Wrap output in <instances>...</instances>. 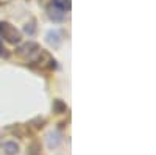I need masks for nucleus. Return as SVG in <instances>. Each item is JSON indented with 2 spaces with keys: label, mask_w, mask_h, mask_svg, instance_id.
I'll list each match as a JSON object with an SVG mask.
<instances>
[{
  "label": "nucleus",
  "mask_w": 156,
  "mask_h": 155,
  "mask_svg": "<svg viewBox=\"0 0 156 155\" xmlns=\"http://www.w3.org/2000/svg\"><path fill=\"white\" fill-rule=\"evenodd\" d=\"M0 36L11 44H19L22 41V33L14 25H11L9 22H5V20H0Z\"/></svg>",
  "instance_id": "nucleus-1"
},
{
  "label": "nucleus",
  "mask_w": 156,
  "mask_h": 155,
  "mask_svg": "<svg viewBox=\"0 0 156 155\" xmlns=\"http://www.w3.org/2000/svg\"><path fill=\"white\" fill-rule=\"evenodd\" d=\"M39 50H41V47H39L36 42H27V44H23L22 47H19L17 54L20 57H23L28 63H31L34 60V57L39 54Z\"/></svg>",
  "instance_id": "nucleus-2"
},
{
  "label": "nucleus",
  "mask_w": 156,
  "mask_h": 155,
  "mask_svg": "<svg viewBox=\"0 0 156 155\" xmlns=\"http://www.w3.org/2000/svg\"><path fill=\"white\" fill-rule=\"evenodd\" d=\"M47 13H48V17L51 20H55V22H61V20L66 19V11H62V9L53 6V5H48Z\"/></svg>",
  "instance_id": "nucleus-3"
},
{
  "label": "nucleus",
  "mask_w": 156,
  "mask_h": 155,
  "mask_svg": "<svg viewBox=\"0 0 156 155\" xmlns=\"http://www.w3.org/2000/svg\"><path fill=\"white\" fill-rule=\"evenodd\" d=\"M3 149H5V153L6 155H16L19 152V146L14 143V141H8V143L3 144Z\"/></svg>",
  "instance_id": "nucleus-4"
},
{
  "label": "nucleus",
  "mask_w": 156,
  "mask_h": 155,
  "mask_svg": "<svg viewBox=\"0 0 156 155\" xmlns=\"http://www.w3.org/2000/svg\"><path fill=\"white\" fill-rule=\"evenodd\" d=\"M28 155H41V150H39V144L37 143H33L30 150H28Z\"/></svg>",
  "instance_id": "nucleus-5"
},
{
  "label": "nucleus",
  "mask_w": 156,
  "mask_h": 155,
  "mask_svg": "<svg viewBox=\"0 0 156 155\" xmlns=\"http://www.w3.org/2000/svg\"><path fill=\"white\" fill-rule=\"evenodd\" d=\"M0 57H3V58H8L9 57V52L3 47V42H2V39H0Z\"/></svg>",
  "instance_id": "nucleus-6"
}]
</instances>
